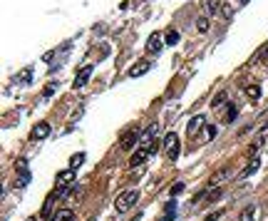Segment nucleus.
Masks as SVG:
<instances>
[{
    "instance_id": "f257e3e1",
    "label": "nucleus",
    "mask_w": 268,
    "mask_h": 221,
    "mask_svg": "<svg viewBox=\"0 0 268 221\" xmlns=\"http://www.w3.org/2000/svg\"><path fill=\"white\" fill-rule=\"evenodd\" d=\"M75 169H67V171H60L57 174V179H55V196L57 199H62V196H67V191H72L70 186H72V181H75Z\"/></svg>"
},
{
    "instance_id": "f03ea898",
    "label": "nucleus",
    "mask_w": 268,
    "mask_h": 221,
    "mask_svg": "<svg viewBox=\"0 0 268 221\" xmlns=\"http://www.w3.org/2000/svg\"><path fill=\"white\" fill-rule=\"evenodd\" d=\"M137 201H139V191H137V189H127V191H122V194L117 196L114 209H117L119 214H124V211H129Z\"/></svg>"
},
{
    "instance_id": "7ed1b4c3",
    "label": "nucleus",
    "mask_w": 268,
    "mask_h": 221,
    "mask_svg": "<svg viewBox=\"0 0 268 221\" xmlns=\"http://www.w3.org/2000/svg\"><path fill=\"white\" fill-rule=\"evenodd\" d=\"M164 152H166V157H169L171 162L179 157V137H176V132H169V134H166V139H164Z\"/></svg>"
},
{
    "instance_id": "20e7f679",
    "label": "nucleus",
    "mask_w": 268,
    "mask_h": 221,
    "mask_svg": "<svg viewBox=\"0 0 268 221\" xmlns=\"http://www.w3.org/2000/svg\"><path fill=\"white\" fill-rule=\"evenodd\" d=\"M204 127H206V117H204V114H196L194 119H189V124H186V134H189V137H196Z\"/></svg>"
},
{
    "instance_id": "39448f33",
    "label": "nucleus",
    "mask_w": 268,
    "mask_h": 221,
    "mask_svg": "<svg viewBox=\"0 0 268 221\" xmlns=\"http://www.w3.org/2000/svg\"><path fill=\"white\" fill-rule=\"evenodd\" d=\"M48 134H50V124H48V122H38V124L33 127V134H30V139L40 142V139H45Z\"/></svg>"
},
{
    "instance_id": "423d86ee",
    "label": "nucleus",
    "mask_w": 268,
    "mask_h": 221,
    "mask_svg": "<svg viewBox=\"0 0 268 221\" xmlns=\"http://www.w3.org/2000/svg\"><path fill=\"white\" fill-rule=\"evenodd\" d=\"M149 67H152V62H149V60H139V62H134V65H132L129 77H142L144 72H149Z\"/></svg>"
},
{
    "instance_id": "0eeeda50",
    "label": "nucleus",
    "mask_w": 268,
    "mask_h": 221,
    "mask_svg": "<svg viewBox=\"0 0 268 221\" xmlns=\"http://www.w3.org/2000/svg\"><path fill=\"white\" fill-rule=\"evenodd\" d=\"M92 77V65H85L82 70H80V75L75 77V90H80V87H85V82Z\"/></svg>"
},
{
    "instance_id": "6e6552de",
    "label": "nucleus",
    "mask_w": 268,
    "mask_h": 221,
    "mask_svg": "<svg viewBox=\"0 0 268 221\" xmlns=\"http://www.w3.org/2000/svg\"><path fill=\"white\" fill-rule=\"evenodd\" d=\"M137 139H142V137L137 134V129H129V132H127V134L122 137V142H119V147H122V149H132V147L137 144Z\"/></svg>"
},
{
    "instance_id": "1a4fd4ad",
    "label": "nucleus",
    "mask_w": 268,
    "mask_h": 221,
    "mask_svg": "<svg viewBox=\"0 0 268 221\" xmlns=\"http://www.w3.org/2000/svg\"><path fill=\"white\" fill-rule=\"evenodd\" d=\"M201 8H204V13H206V15H216V13H221V10H223V8H221V0H204Z\"/></svg>"
},
{
    "instance_id": "9d476101",
    "label": "nucleus",
    "mask_w": 268,
    "mask_h": 221,
    "mask_svg": "<svg viewBox=\"0 0 268 221\" xmlns=\"http://www.w3.org/2000/svg\"><path fill=\"white\" fill-rule=\"evenodd\" d=\"M147 50L149 53H159L161 50V35L159 33H152V38L147 40Z\"/></svg>"
},
{
    "instance_id": "9b49d317",
    "label": "nucleus",
    "mask_w": 268,
    "mask_h": 221,
    "mask_svg": "<svg viewBox=\"0 0 268 221\" xmlns=\"http://www.w3.org/2000/svg\"><path fill=\"white\" fill-rule=\"evenodd\" d=\"M53 221H75V211L72 209H60V211H55Z\"/></svg>"
},
{
    "instance_id": "f8f14e48",
    "label": "nucleus",
    "mask_w": 268,
    "mask_h": 221,
    "mask_svg": "<svg viewBox=\"0 0 268 221\" xmlns=\"http://www.w3.org/2000/svg\"><path fill=\"white\" fill-rule=\"evenodd\" d=\"M147 157H149V152L139 147V149H137V154H132V162H129V164H132V166H139V164H142Z\"/></svg>"
},
{
    "instance_id": "ddd939ff",
    "label": "nucleus",
    "mask_w": 268,
    "mask_h": 221,
    "mask_svg": "<svg viewBox=\"0 0 268 221\" xmlns=\"http://www.w3.org/2000/svg\"><path fill=\"white\" fill-rule=\"evenodd\" d=\"M85 159H87V157H85L82 152H77V154H72V157H70V169H75V171H77V169H80V166L85 164Z\"/></svg>"
},
{
    "instance_id": "4468645a",
    "label": "nucleus",
    "mask_w": 268,
    "mask_h": 221,
    "mask_svg": "<svg viewBox=\"0 0 268 221\" xmlns=\"http://www.w3.org/2000/svg\"><path fill=\"white\" fill-rule=\"evenodd\" d=\"M246 95H248L251 102H258V100H261V87H258V85H251V87L246 90Z\"/></svg>"
},
{
    "instance_id": "2eb2a0df",
    "label": "nucleus",
    "mask_w": 268,
    "mask_h": 221,
    "mask_svg": "<svg viewBox=\"0 0 268 221\" xmlns=\"http://www.w3.org/2000/svg\"><path fill=\"white\" fill-rule=\"evenodd\" d=\"M164 211H166V214H164L159 221H171V219H174V211H176V204H174V201H171V204H166V206H164Z\"/></svg>"
},
{
    "instance_id": "dca6fc26",
    "label": "nucleus",
    "mask_w": 268,
    "mask_h": 221,
    "mask_svg": "<svg viewBox=\"0 0 268 221\" xmlns=\"http://www.w3.org/2000/svg\"><path fill=\"white\" fill-rule=\"evenodd\" d=\"M226 100H228V92H218V95H216V97L211 100V107L216 110V107H221V105H223Z\"/></svg>"
},
{
    "instance_id": "f3484780",
    "label": "nucleus",
    "mask_w": 268,
    "mask_h": 221,
    "mask_svg": "<svg viewBox=\"0 0 268 221\" xmlns=\"http://www.w3.org/2000/svg\"><path fill=\"white\" fill-rule=\"evenodd\" d=\"M236 117H238V107H236V105H228V107H226V122L231 124Z\"/></svg>"
},
{
    "instance_id": "a211bd4d",
    "label": "nucleus",
    "mask_w": 268,
    "mask_h": 221,
    "mask_svg": "<svg viewBox=\"0 0 268 221\" xmlns=\"http://www.w3.org/2000/svg\"><path fill=\"white\" fill-rule=\"evenodd\" d=\"M253 216H256V206H246L241 211V221H253Z\"/></svg>"
},
{
    "instance_id": "6ab92c4d",
    "label": "nucleus",
    "mask_w": 268,
    "mask_h": 221,
    "mask_svg": "<svg viewBox=\"0 0 268 221\" xmlns=\"http://www.w3.org/2000/svg\"><path fill=\"white\" fill-rule=\"evenodd\" d=\"M28 181H30V171H25V174H20V176L15 179V184H13V186H15V189H23V186H25Z\"/></svg>"
},
{
    "instance_id": "aec40b11",
    "label": "nucleus",
    "mask_w": 268,
    "mask_h": 221,
    "mask_svg": "<svg viewBox=\"0 0 268 221\" xmlns=\"http://www.w3.org/2000/svg\"><path fill=\"white\" fill-rule=\"evenodd\" d=\"M164 43H166V45H176V43H179V33H176V30H169L166 38H164Z\"/></svg>"
},
{
    "instance_id": "412c9836",
    "label": "nucleus",
    "mask_w": 268,
    "mask_h": 221,
    "mask_svg": "<svg viewBox=\"0 0 268 221\" xmlns=\"http://www.w3.org/2000/svg\"><path fill=\"white\" fill-rule=\"evenodd\" d=\"M258 164H261V162H258V157H253V162H251V164L243 169V174H241V176H248V174H253V171L258 169Z\"/></svg>"
},
{
    "instance_id": "4be33fe9",
    "label": "nucleus",
    "mask_w": 268,
    "mask_h": 221,
    "mask_svg": "<svg viewBox=\"0 0 268 221\" xmlns=\"http://www.w3.org/2000/svg\"><path fill=\"white\" fill-rule=\"evenodd\" d=\"M196 30H199V33H206V30H209V18H199Z\"/></svg>"
},
{
    "instance_id": "5701e85b",
    "label": "nucleus",
    "mask_w": 268,
    "mask_h": 221,
    "mask_svg": "<svg viewBox=\"0 0 268 221\" xmlns=\"http://www.w3.org/2000/svg\"><path fill=\"white\" fill-rule=\"evenodd\" d=\"M15 169H18L20 174H25V171H28V159H18V162H15Z\"/></svg>"
},
{
    "instance_id": "b1692460",
    "label": "nucleus",
    "mask_w": 268,
    "mask_h": 221,
    "mask_svg": "<svg viewBox=\"0 0 268 221\" xmlns=\"http://www.w3.org/2000/svg\"><path fill=\"white\" fill-rule=\"evenodd\" d=\"M181 191H184V184H181V181H179V184H174V186H171V196H179V194H181Z\"/></svg>"
},
{
    "instance_id": "393cba45",
    "label": "nucleus",
    "mask_w": 268,
    "mask_h": 221,
    "mask_svg": "<svg viewBox=\"0 0 268 221\" xmlns=\"http://www.w3.org/2000/svg\"><path fill=\"white\" fill-rule=\"evenodd\" d=\"M223 196V191L221 189H214V194H209V201H216V199H221Z\"/></svg>"
},
{
    "instance_id": "a878e982",
    "label": "nucleus",
    "mask_w": 268,
    "mask_h": 221,
    "mask_svg": "<svg viewBox=\"0 0 268 221\" xmlns=\"http://www.w3.org/2000/svg\"><path fill=\"white\" fill-rule=\"evenodd\" d=\"M204 132H206V139H214L216 137V127H206Z\"/></svg>"
},
{
    "instance_id": "bb28decb",
    "label": "nucleus",
    "mask_w": 268,
    "mask_h": 221,
    "mask_svg": "<svg viewBox=\"0 0 268 221\" xmlns=\"http://www.w3.org/2000/svg\"><path fill=\"white\" fill-rule=\"evenodd\" d=\"M221 214H223V211H214V214H209L204 221H216V219H221Z\"/></svg>"
},
{
    "instance_id": "cd10ccee",
    "label": "nucleus",
    "mask_w": 268,
    "mask_h": 221,
    "mask_svg": "<svg viewBox=\"0 0 268 221\" xmlns=\"http://www.w3.org/2000/svg\"><path fill=\"white\" fill-rule=\"evenodd\" d=\"M221 13H223V18H231V15H233V10H231V8H223Z\"/></svg>"
},
{
    "instance_id": "c85d7f7f",
    "label": "nucleus",
    "mask_w": 268,
    "mask_h": 221,
    "mask_svg": "<svg viewBox=\"0 0 268 221\" xmlns=\"http://www.w3.org/2000/svg\"><path fill=\"white\" fill-rule=\"evenodd\" d=\"M139 219H142V216H139V214H137V216H134V219H132V221H139Z\"/></svg>"
},
{
    "instance_id": "c756f323",
    "label": "nucleus",
    "mask_w": 268,
    "mask_h": 221,
    "mask_svg": "<svg viewBox=\"0 0 268 221\" xmlns=\"http://www.w3.org/2000/svg\"><path fill=\"white\" fill-rule=\"evenodd\" d=\"M263 57H266V60H268V48H266V53H263Z\"/></svg>"
},
{
    "instance_id": "7c9ffc66",
    "label": "nucleus",
    "mask_w": 268,
    "mask_h": 221,
    "mask_svg": "<svg viewBox=\"0 0 268 221\" xmlns=\"http://www.w3.org/2000/svg\"><path fill=\"white\" fill-rule=\"evenodd\" d=\"M25 221H38V219H35V216H30V219H25Z\"/></svg>"
},
{
    "instance_id": "2f4dec72",
    "label": "nucleus",
    "mask_w": 268,
    "mask_h": 221,
    "mask_svg": "<svg viewBox=\"0 0 268 221\" xmlns=\"http://www.w3.org/2000/svg\"><path fill=\"white\" fill-rule=\"evenodd\" d=\"M246 3H248V0H241V5H246Z\"/></svg>"
}]
</instances>
